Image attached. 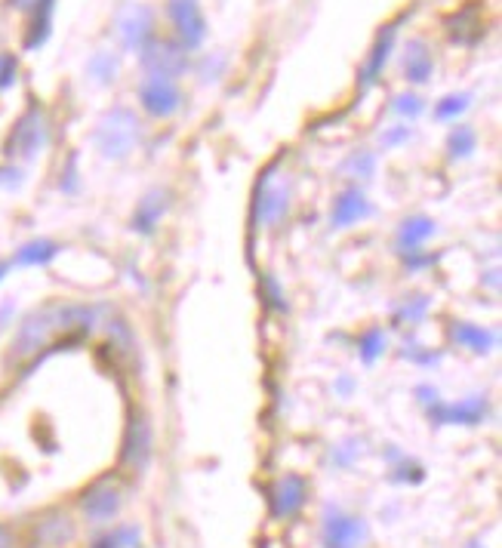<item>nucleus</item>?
Listing matches in <instances>:
<instances>
[{
  "instance_id": "1",
  "label": "nucleus",
  "mask_w": 502,
  "mask_h": 548,
  "mask_svg": "<svg viewBox=\"0 0 502 548\" xmlns=\"http://www.w3.org/2000/svg\"><path fill=\"white\" fill-rule=\"evenodd\" d=\"M139 136H142L139 117L130 108H111L99 121V127L93 133V142L102 151V158L127 161L139 145Z\"/></svg>"
},
{
  "instance_id": "2",
  "label": "nucleus",
  "mask_w": 502,
  "mask_h": 548,
  "mask_svg": "<svg viewBox=\"0 0 502 548\" xmlns=\"http://www.w3.org/2000/svg\"><path fill=\"white\" fill-rule=\"evenodd\" d=\"M59 333V318H56V305L37 308L22 321L16 339H13V358H31L37 355L53 336Z\"/></svg>"
},
{
  "instance_id": "3",
  "label": "nucleus",
  "mask_w": 502,
  "mask_h": 548,
  "mask_svg": "<svg viewBox=\"0 0 502 548\" xmlns=\"http://www.w3.org/2000/svg\"><path fill=\"white\" fill-rule=\"evenodd\" d=\"M167 19L185 50H198L204 44L207 16L201 10V0H167Z\"/></svg>"
},
{
  "instance_id": "4",
  "label": "nucleus",
  "mask_w": 502,
  "mask_h": 548,
  "mask_svg": "<svg viewBox=\"0 0 502 548\" xmlns=\"http://www.w3.org/2000/svg\"><path fill=\"white\" fill-rule=\"evenodd\" d=\"M44 145H47V114L34 105L16 121L4 151L7 158H34Z\"/></svg>"
},
{
  "instance_id": "5",
  "label": "nucleus",
  "mask_w": 502,
  "mask_h": 548,
  "mask_svg": "<svg viewBox=\"0 0 502 548\" xmlns=\"http://www.w3.org/2000/svg\"><path fill=\"white\" fill-rule=\"evenodd\" d=\"M367 539L364 518L342 512L339 505H327L324 524H321V545L324 548H361Z\"/></svg>"
},
{
  "instance_id": "6",
  "label": "nucleus",
  "mask_w": 502,
  "mask_h": 548,
  "mask_svg": "<svg viewBox=\"0 0 502 548\" xmlns=\"http://www.w3.org/2000/svg\"><path fill=\"white\" fill-rule=\"evenodd\" d=\"M121 505H124V487L114 478H99L81 496V512L90 524H105L111 518H118Z\"/></svg>"
},
{
  "instance_id": "7",
  "label": "nucleus",
  "mask_w": 502,
  "mask_h": 548,
  "mask_svg": "<svg viewBox=\"0 0 502 548\" xmlns=\"http://www.w3.org/2000/svg\"><path fill=\"white\" fill-rule=\"evenodd\" d=\"M151 447H154V432L145 413H133L124 432V450H121V465L130 475H142L151 462Z\"/></svg>"
},
{
  "instance_id": "8",
  "label": "nucleus",
  "mask_w": 502,
  "mask_h": 548,
  "mask_svg": "<svg viewBox=\"0 0 502 548\" xmlns=\"http://www.w3.org/2000/svg\"><path fill=\"white\" fill-rule=\"evenodd\" d=\"M139 105L151 117H173L182 108V90L173 77L164 74H148L139 84Z\"/></svg>"
},
{
  "instance_id": "9",
  "label": "nucleus",
  "mask_w": 502,
  "mask_h": 548,
  "mask_svg": "<svg viewBox=\"0 0 502 548\" xmlns=\"http://www.w3.org/2000/svg\"><path fill=\"white\" fill-rule=\"evenodd\" d=\"M139 59L148 74H164V77H173V81L188 71V50L179 41H161V37H154L139 53Z\"/></svg>"
},
{
  "instance_id": "10",
  "label": "nucleus",
  "mask_w": 502,
  "mask_h": 548,
  "mask_svg": "<svg viewBox=\"0 0 502 548\" xmlns=\"http://www.w3.org/2000/svg\"><path fill=\"white\" fill-rule=\"evenodd\" d=\"M290 210V188L287 185H278L272 170H268L259 182V194H256V207H253V216L259 225L272 228L278 225Z\"/></svg>"
},
{
  "instance_id": "11",
  "label": "nucleus",
  "mask_w": 502,
  "mask_h": 548,
  "mask_svg": "<svg viewBox=\"0 0 502 548\" xmlns=\"http://www.w3.org/2000/svg\"><path fill=\"white\" fill-rule=\"evenodd\" d=\"M487 410H490V404L484 395H472L456 404H444L435 398V404L429 407V416L435 425H481L487 419Z\"/></svg>"
},
{
  "instance_id": "12",
  "label": "nucleus",
  "mask_w": 502,
  "mask_h": 548,
  "mask_svg": "<svg viewBox=\"0 0 502 548\" xmlns=\"http://www.w3.org/2000/svg\"><path fill=\"white\" fill-rule=\"evenodd\" d=\"M444 28H447L450 41L459 44V47H475V44L484 41V34H487V25H484V16H481L478 4H469V7L456 10L453 16H447Z\"/></svg>"
},
{
  "instance_id": "13",
  "label": "nucleus",
  "mask_w": 502,
  "mask_h": 548,
  "mask_svg": "<svg viewBox=\"0 0 502 548\" xmlns=\"http://www.w3.org/2000/svg\"><path fill=\"white\" fill-rule=\"evenodd\" d=\"M121 41H124V47L127 50H133V53H142L154 37V13L145 7V4H133L124 16H121Z\"/></svg>"
},
{
  "instance_id": "14",
  "label": "nucleus",
  "mask_w": 502,
  "mask_h": 548,
  "mask_svg": "<svg viewBox=\"0 0 502 548\" xmlns=\"http://www.w3.org/2000/svg\"><path fill=\"white\" fill-rule=\"evenodd\" d=\"M395 37H398V25H385L379 34H376V41L370 47V56L361 68V77H358V87L361 93H367L376 81H379V74L385 71V65H389L392 53H395Z\"/></svg>"
},
{
  "instance_id": "15",
  "label": "nucleus",
  "mask_w": 502,
  "mask_h": 548,
  "mask_svg": "<svg viewBox=\"0 0 502 548\" xmlns=\"http://www.w3.org/2000/svg\"><path fill=\"white\" fill-rule=\"evenodd\" d=\"M373 213V204L367 201V194L364 188L352 185V188H345L336 194V201H333V210H330V228H352L355 222L367 219Z\"/></svg>"
},
{
  "instance_id": "16",
  "label": "nucleus",
  "mask_w": 502,
  "mask_h": 548,
  "mask_svg": "<svg viewBox=\"0 0 502 548\" xmlns=\"http://www.w3.org/2000/svg\"><path fill=\"white\" fill-rule=\"evenodd\" d=\"M305 496H308V487L299 475H284L278 478V484L272 487V515L278 521H290L302 512L305 505Z\"/></svg>"
},
{
  "instance_id": "17",
  "label": "nucleus",
  "mask_w": 502,
  "mask_h": 548,
  "mask_svg": "<svg viewBox=\"0 0 502 548\" xmlns=\"http://www.w3.org/2000/svg\"><path fill=\"white\" fill-rule=\"evenodd\" d=\"M167 210H170V191L151 188L145 198L139 201V207H136V213L130 219V228L136 234H145V238H148V234L158 231V225H161V219H164Z\"/></svg>"
},
{
  "instance_id": "18",
  "label": "nucleus",
  "mask_w": 502,
  "mask_h": 548,
  "mask_svg": "<svg viewBox=\"0 0 502 548\" xmlns=\"http://www.w3.org/2000/svg\"><path fill=\"white\" fill-rule=\"evenodd\" d=\"M401 71L407 77V84H429V77L435 71V56L429 50L426 41H419V37H413V41L404 47V59H401Z\"/></svg>"
},
{
  "instance_id": "19",
  "label": "nucleus",
  "mask_w": 502,
  "mask_h": 548,
  "mask_svg": "<svg viewBox=\"0 0 502 548\" xmlns=\"http://www.w3.org/2000/svg\"><path fill=\"white\" fill-rule=\"evenodd\" d=\"M34 536H37V542L50 545V548L53 545H65V542L74 539V524H71V518L65 512H47V515L37 518Z\"/></svg>"
},
{
  "instance_id": "20",
  "label": "nucleus",
  "mask_w": 502,
  "mask_h": 548,
  "mask_svg": "<svg viewBox=\"0 0 502 548\" xmlns=\"http://www.w3.org/2000/svg\"><path fill=\"white\" fill-rule=\"evenodd\" d=\"M53 7L56 0H31V22L25 34V50H37L47 44L50 28H53Z\"/></svg>"
},
{
  "instance_id": "21",
  "label": "nucleus",
  "mask_w": 502,
  "mask_h": 548,
  "mask_svg": "<svg viewBox=\"0 0 502 548\" xmlns=\"http://www.w3.org/2000/svg\"><path fill=\"white\" fill-rule=\"evenodd\" d=\"M435 234V222L429 216H410L398 225V247L401 253H413Z\"/></svg>"
},
{
  "instance_id": "22",
  "label": "nucleus",
  "mask_w": 502,
  "mask_h": 548,
  "mask_svg": "<svg viewBox=\"0 0 502 548\" xmlns=\"http://www.w3.org/2000/svg\"><path fill=\"white\" fill-rule=\"evenodd\" d=\"M450 336H453V342H459L462 348L475 351V355H487V351L496 345V336H493L490 330L475 327V324H469V321H456V324L450 327Z\"/></svg>"
},
{
  "instance_id": "23",
  "label": "nucleus",
  "mask_w": 502,
  "mask_h": 548,
  "mask_svg": "<svg viewBox=\"0 0 502 548\" xmlns=\"http://www.w3.org/2000/svg\"><path fill=\"white\" fill-rule=\"evenodd\" d=\"M56 253H59V244H56V241H50V238H37V241H28L25 247H19L13 262H16V265H47V262L56 259Z\"/></svg>"
},
{
  "instance_id": "24",
  "label": "nucleus",
  "mask_w": 502,
  "mask_h": 548,
  "mask_svg": "<svg viewBox=\"0 0 502 548\" xmlns=\"http://www.w3.org/2000/svg\"><path fill=\"white\" fill-rule=\"evenodd\" d=\"M475 145H478V133H475L472 127H466V124L453 127L450 136H447V151H450V158H453V161L469 158V154L475 151Z\"/></svg>"
},
{
  "instance_id": "25",
  "label": "nucleus",
  "mask_w": 502,
  "mask_h": 548,
  "mask_svg": "<svg viewBox=\"0 0 502 548\" xmlns=\"http://www.w3.org/2000/svg\"><path fill=\"white\" fill-rule=\"evenodd\" d=\"M385 345H389L385 333H382L379 327H370V330L361 336V342H358V355H361V361H364V364H376V358L385 355Z\"/></svg>"
},
{
  "instance_id": "26",
  "label": "nucleus",
  "mask_w": 502,
  "mask_h": 548,
  "mask_svg": "<svg viewBox=\"0 0 502 548\" xmlns=\"http://www.w3.org/2000/svg\"><path fill=\"white\" fill-rule=\"evenodd\" d=\"M139 539H142V530L139 527H118V530L105 533L102 539H96L93 548H136Z\"/></svg>"
},
{
  "instance_id": "27",
  "label": "nucleus",
  "mask_w": 502,
  "mask_h": 548,
  "mask_svg": "<svg viewBox=\"0 0 502 548\" xmlns=\"http://www.w3.org/2000/svg\"><path fill=\"white\" fill-rule=\"evenodd\" d=\"M342 173L352 179H370L376 173V154L373 151H355L349 161L342 164Z\"/></svg>"
},
{
  "instance_id": "28",
  "label": "nucleus",
  "mask_w": 502,
  "mask_h": 548,
  "mask_svg": "<svg viewBox=\"0 0 502 548\" xmlns=\"http://www.w3.org/2000/svg\"><path fill=\"white\" fill-rule=\"evenodd\" d=\"M469 93H450L435 105V121H456V117L469 108Z\"/></svg>"
},
{
  "instance_id": "29",
  "label": "nucleus",
  "mask_w": 502,
  "mask_h": 548,
  "mask_svg": "<svg viewBox=\"0 0 502 548\" xmlns=\"http://www.w3.org/2000/svg\"><path fill=\"white\" fill-rule=\"evenodd\" d=\"M114 74H118V59H114L111 53H96L90 59V77L96 84H111Z\"/></svg>"
},
{
  "instance_id": "30",
  "label": "nucleus",
  "mask_w": 502,
  "mask_h": 548,
  "mask_svg": "<svg viewBox=\"0 0 502 548\" xmlns=\"http://www.w3.org/2000/svg\"><path fill=\"white\" fill-rule=\"evenodd\" d=\"M392 111L407 117V121H413V117H419L422 111H426V102H422L416 93H398L395 102H392Z\"/></svg>"
},
{
  "instance_id": "31",
  "label": "nucleus",
  "mask_w": 502,
  "mask_h": 548,
  "mask_svg": "<svg viewBox=\"0 0 502 548\" xmlns=\"http://www.w3.org/2000/svg\"><path fill=\"white\" fill-rule=\"evenodd\" d=\"M262 290H265V305H268V308H275V311H287L284 290H281V284L272 278V274H262Z\"/></svg>"
},
{
  "instance_id": "32",
  "label": "nucleus",
  "mask_w": 502,
  "mask_h": 548,
  "mask_svg": "<svg viewBox=\"0 0 502 548\" xmlns=\"http://www.w3.org/2000/svg\"><path fill=\"white\" fill-rule=\"evenodd\" d=\"M16 74H19V59L13 53H0V90L13 87Z\"/></svg>"
},
{
  "instance_id": "33",
  "label": "nucleus",
  "mask_w": 502,
  "mask_h": 548,
  "mask_svg": "<svg viewBox=\"0 0 502 548\" xmlns=\"http://www.w3.org/2000/svg\"><path fill=\"white\" fill-rule=\"evenodd\" d=\"M422 311H426V299H422V296H416L413 302H407V305H404V311H401V315L395 318V321H398V327H401L404 321L416 324V321L422 318Z\"/></svg>"
},
{
  "instance_id": "34",
  "label": "nucleus",
  "mask_w": 502,
  "mask_h": 548,
  "mask_svg": "<svg viewBox=\"0 0 502 548\" xmlns=\"http://www.w3.org/2000/svg\"><path fill=\"white\" fill-rule=\"evenodd\" d=\"M410 136H413L410 127H392V130H385V133H382V145H385V148H395V145L407 142Z\"/></svg>"
},
{
  "instance_id": "35",
  "label": "nucleus",
  "mask_w": 502,
  "mask_h": 548,
  "mask_svg": "<svg viewBox=\"0 0 502 548\" xmlns=\"http://www.w3.org/2000/svg\"><path fill=\"white\" fill-rule=\"evenodd\" d=\"M0 548H16V542H13V533L0 524Z\"/></svg>"
},
{
  "instance_id": "36",
  "label": "nucleus",
  "mask_w": 502,
  "mask_h": 548,
  "mask_svg": "<svg viewBox=\"0 0 502 548\" xmlns=\"http://www.w3.org/2000/svg\"><path fill=\"white\" fill-rule=\"evenodd\" d=\"M7 268H10L7 262H0V278H4V274H7Z\"/></svg>"
}]
</instances>
